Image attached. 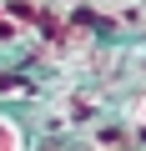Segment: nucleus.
<instances>
[{
	"label": "nucleus",
	"instance_id": "obj_2",
	"mask_svg": "<svg viewBox=\"0 0 146 151\" xmlns=\"http://www.w3.org/2000/svg\"><path fill=\"white\" fill-rule=\"evenodd\" d=\"M136 126H146V91H141V101H136Z\"/></svg>",
	"mask_w": 146,
	"mask_h": 151
},
{
	"label": "nucleus",
	"instance_id": "obj_1",
	"mask_svg": "<svg viewBox=\"0 0 146 151\" xmlns=\"http://www.w3.org/2000/svg\"><path fill=\"white\" fill-rule=\"evenodd\" d=\"M0 151H25V131L0 111Z\"/></svg>",
	"mask_w": 146,
	"mask_h": 151
}]
</instances>
